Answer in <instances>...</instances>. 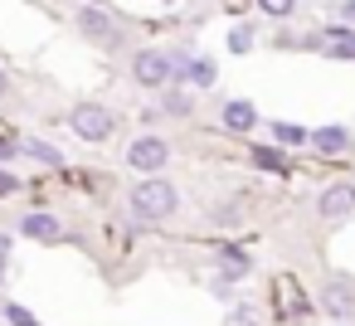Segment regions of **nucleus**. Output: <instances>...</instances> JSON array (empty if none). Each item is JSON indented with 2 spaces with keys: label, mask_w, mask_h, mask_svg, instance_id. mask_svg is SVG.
<instances>
[{
  "label": "nucleus",
  "mask_w": 355,
  "mask_h": 326,
  "mask_svg": "<svg viewBox=\"0 0 355 326\" xmlns=\"http://www.w3.org/2000/svg\"><path fill=\"white\" fill-rule=\"evenodd\" d=\"M127 200H132V214H137V219H166V214H175V205H180V195H175L171 180H141Z\"/></svg>",
  "instance_id": "f257e3e1"
},
{
  "label": "nucleus",
  "mask_w": 355,
  "mask_h": 326,
  "mask_svg": "<svg viewBox=\"0 0 355 326\" xmlns=\"http://www.w3.org/2000/svg\"><path fill=\"white\" fill-rule=\"evenodd\" d=\"M69 127H73L83 141H107V137H112V127H117V117H112L107 108H98V103H83V108H73Z\"/></svg>",
  "instance_id": "f03ea898"
},
{
  "label": "nucleus",
  "mask_w": 355,
  "mask_h": 326,
  "mask_svg": "<svg viewBox=\"0 0 355 326\" xmlns=\"http://www.w3.org/2000/svg\"><path fill=\"white\" fill-rule=\"evenodd\" d=\"M166 161H171V146H166L161 137H137V141L127 146V166L141 171V175H156Z\"/></svg>",
  "instance_id": "7ed1b4c3"
},
{
  "label": "nucleus",
  "mask_w": 355,
  "mask_h": 326,
  "mask_svg": "<svg viewBox=\"0 0 355 326\" xmlns=\"http://www.w3.org/2000/svg\"><path fill=\"white\" fill-rule=\"evenodd\" d=\"M78 30L93 40V44H103V49H112L117 40H122V30H117V20L107 15V10H98V6H83L78 10Z\"/></svg>",
  "instance_id": "20e7f679"
},
{
  "label": "nucleus",
  "mask_w": 355,
  "mask_h": 326,
  "mask_svg": "<svg viewBox=\"0 0 355 326\" xmlns=\"http://www.w3.org/2000/svg\"><path fill=\"white\" fill-rule=\"evenodd\" d=\"M132 74H137L141 88H166V83H171V54H161V49H141V54L132 59Z\"/></svg>",
  "instance_id": "39448f33"
},
{
  "label": "nucleus",
  "mask_w": 355,
  "mask_h": 326,
  "mask_svg": "<svg viewBox=\"0 0 355 326\" xmlns=\"http://www.w3.org/2000/svg\"><path fill=\"white\" fill-rule=\"evenodd\" d=\"M350 209H355V185H350V180L326 185L321 200H316V214H321V219H345Z\"/></svg>",
  "instance_id": "423d86ee"
},
{
  "label": "nucleus",
  "mask_w": 355,
  "mask_h": 326,
  "mask_svg": "<svg viewBox=\"0 0 355 326\" xmlns=\"http://www.w3.org/2000/svg\"><path fill=\"white\" fill-rule=\"evenodd\" d=\"M321 307L331 311V316H355V277H331L326 287H321Z\"/></svg>",
  "instance_id": "0eeeda50"
},
{
  "label": "nucleus",
  "mask_w": 355,
  "mask_h": 326,
  "mask_svg": "<svg viewBox=\"0 0 355 326\" xmlns=\"http://www.w3.org/2000/svg\"><path fill=\"white\" fill-rule=\"evenodd\" d=\"M316 49L326 59H355V30L350 25H331V30L316 35Z\"/></svg>",
  "instance_id": "6e6552de"
},
{
  "label": "nucleus",
  "mask_w": 355,
  "mask_h": 326,
  "mask_svg": "<svg viewBox=\"0 0 355 326\" xmlns=\"http://www.w3.org/2000/svg\"><path fill=\"white\" fill-rule=\"evenodd\" d=\"M20 234H25V239H40V243H54V239H64V224H59L54 214L35 209V214L20 219Z\"/></svg>",
  "instance_id": "1a4fd4ad"
},
{
  "label": "nucleus",
  "mask_w": 355,
  "mask_h": 326,
  "mask_svg": "<svg viewBox=\"0 0 355 326\" xmlns=\"http://www.w3.org/2000/svg\"><path fill=\"white\" fill-rule=\"evenodd\" d=\"M306 141H311L316 151H326V156L350 151V132H345V127H316V132H306Z\"/></svg>",
  "instance_id": "9d476101"
},
{
  "label": "nucleus",
  "mask_w": 355,
  "mask_h": 326,
  "mask_svg": "<svg viewBox=\"0 0 355 326\" xmlns=\"http://www.w3.org/2000/svg\"><path fill=\"white\" fill-rule=\"evenodd\" d=\"M224 127H229V132H253V127H258V108L243 103V98L224 103Z\"/></svg>",
  "instance_id": "9b49d317"
},
{
  "label": "nucleus",
  "mask_w": 355,
  "mask_h": 326,
  "mask_svg": "<svg viewBox=\"0 0 355 326\" xmlns=\"http://www.w3.org/2000/svg\"><path fill=\"white\" fill-rule=\"evenodd\" d=\"M185 78H190V88H214L219 69H214V59H185Z\"/></svg>",
  "instance_id": "f8f14e48"
},
{
  "label": "nucleus",
  "mask_w": 355,
  "mask_h": 326,
  "mask_svg": "<svg viewBox=\"0 0 355 326\" xmlns=\"http://www.w3.org/2000/svg\"><path fill=\"white\" fill-rule=\"evenodd\" d=\"M25 151H30L40 166H64V151H59V146H49V141H25Z\"/></svg>",
  "instance_id": "ddd939ff"
},
{
  "label": "nucleus",
  "mask_w": 355,
  "mask_h": 326,
  "mask_svg": "<svg viewBox=\"0 0 355 326\" xmlns=\"http://www.w3.org/2000/svg\"><path fill=\"white\" fill-rule=\"evenodd\" d=\"M253 161H258L263 171H287V156H282L277 146H258V151H253Z\"/></svg>",
  "instance_id": "4468645a"
},
{
  "label": "nucleus",
  "mask_w": 355,
  "mask_h": 326,
  "mask_svg": "<svg viewBox=\"0 0 355 326\" xmlns=\"http://www.w3.org/2000/svg\"><path fill=\"white\" fill-rule=\"evenodd\" d=\"M229 49H234V54H248V49H253V25H234V30H229Z\"/></svg>",
  "instance_id": "2eb2a0df"
},
{
  "label": "nucleus",
  "mask_w": 355,
  "mask_h": 326,
  "mask_svg": "<svg viewBox=\"0 0 355 326\" xmlns=\"http://www.w3.org/2000/svg\"><path fill=\"white\" fill-rule=\"evenodd\" d=\"M0 316H6L10 326H40V321H35V311H25L20 302H6V311H0Z\"/></svg>",
  "instance_id": "dca6fc26"
},
{
  "label": "nucleus",
  "mask_w": 355,
  "mask_h": 326,
  "mask_svg": "<svg viewBox=\"0 0 355 326\" xmlns=\"http://www.w3.org/2000/svg\"><path fill=\"white\" fill-rule=\"evenodd\" d=\"M272 137H277V146H297V141H306V132H302V127H292V122H277V127H272Z\"/></svg>",
  "instance_id": "f3484780"
},
{
  "label": "nucleus",
  "mask_w": 355,
  "mask_h": 326,
  "mask_svg": "<svg viewBox=\"0 0 355 326\" xmlns=\"http://www.w3.org/2000/svg\"><path fill=\"white\" fill-rule=\"evenodd\" d=\"M258 10H263V15H277V20H287V15L297 10V0H258Z\"/></svg>",
  "instance_id": "a211bd4d"
},
{
  "label": "nucleus",
  "mask_w": 355,
  "mask_h": 326,
  "mask_svg": "<svg viewBox=\"0 0 355 326\" xmlns=\"http://www.w3.org/2000/svg\"><path fill=\"white\" fill-rule=\"evenodd\" d=\"M190 108H195V103H190L185 93H166V112H175V117H190Z\"/></svg>",
  "instance_id": "6ab92c4d"
},
{
  "label": "nucleus",
  "mask_w": 355,
  "mask_h": 326,
  "mask_svg": "<svg viewBox=\"0 0 355 326\" xmlns=\"http://www.w3.org/2000/svg\"><path fill=\"white\" fill-rule=\"evenodd\" d=\"M229 326H258V307H234Z\"/></svg>",
  "instance_id": "aec40b11"
},
{
  "label": "nucleus",
  "mask_w": 355,
  "mask_h": 326,
  "mask_svg": "<svg viewBox=\"0 0 355 326\" xmlns=\"http://www.w3.org/2000/svg\"><path fill=\"white\" fill-rule=\"evenodd\" d=\"M340 20H345V25H355V0H340Z\"/></svg>",
  "instance_id": "412c9836"
},
{
  "label": "nucleus",
  "mask_w": 355,
  "mask_h": 326,
  "mask_svg": "<svg viewBox=\"0 0 355 326\" xmlns=\"http://www.w3.org/2000/svg\"><path fill=\"white\" fill-rule=\"evenodd\" d=\"M10 190H15V175H10V171H0V195H10Z\"/></svg>",
  "instance_id": "4be33fe9"
},
{
  "label": "nucleus",
  "mask_w": 355,
  "mask_h": 326,
  "mask_svg": "<svg viewBox=\"0 0 355 326\" xmlns=\"http://www.w3.org/2000/svg\"><path fill=\"white\" fill-rule=\"evenodd\" d=\"M10 253V234H0V258H6Z\"/></svg>",
  "instance_id": "5701e85b"
},
{
  "label": "nucleus",
  "mask_w": 355,
  "mask_h": 326,
  "mask_svg": "<svg viewBox=\"0 0 355 326\" xmlns=\"http://www.w3.org/2000/svg\"><path fill=\"white\" fill-rule=\"evenodd\" d=\"M0 93H6V69H0Z\"/></svg>",
  "instance_id": "b1692460"
},
{
  "label": "nucleus",
  "mask_w": 355,
  "mask_h": 326,
  "mask_svg": "<svg viewBox=\"0 0 355 326\" xmlns=\"http://www.w3.org/2000/svg\"><path fill=\"white\" fill-rule=\"evenodd\" d=\"M0 282H6V258H0Z\"/></svg>",
  "instance_id": "393cba45"
}]
</instances>
